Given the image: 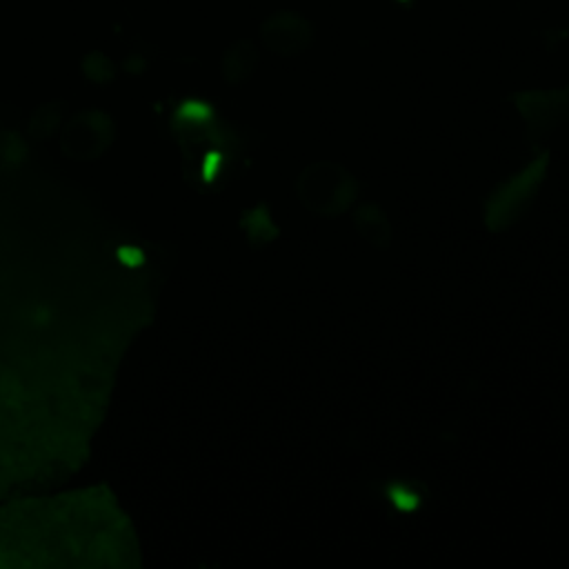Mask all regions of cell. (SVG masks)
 Here are the masks:
<instances>
[{
	"label": "cell",
	"instance_id": "6da1fadb",
	"mask_svg": "<svg viewBox=\"0 0 569 569\" xmlns=\"http://www.w3.org/2000/svg\"><path fill=\"white\" fill-rule=\"evenodd\" d=\"M298 200L318 216H338L358 196L356 178L338 162L320 160L302 169L296 180Z\"/></svg>",
	"mask_w": 569,
	"mask_h": 569
},
{
	"label": "cell",
	"instance_id": "7a4b0ae2",
	"mask_svg": "<svg viewBox=\"0 0 569 569\" xmlns=\"http://www.w3.org/2000/svg\"><path fill=\"white\" fill-rule=\"evenodd\" d=\"M547 164L549 153L542 151L525 169H520L493 189V193L485 202V224L491 231H502L527 213L540 184L545 182Z\"/></svg>",
	"mask_w": 569,
	"mask_h": 569
},
{
	"label": "cell",
	"instance_id": "3957f363",
	"mask_svg": "<svg viewBox=\"0 0 569 569\" xmlns=\"http://www.w3.org/2000/svg\"><path fill=\"white\" fill-rule=\"evenodd\" d=\"M567 100L569 93H536V96H520L518 104L522 116L529 122V136L547 133L558 120L567 116Z\"/></svg>",
	"mask_w": 569,
	"mask_h": 569
},
{
	"label": "cell",
	"instance_id": "277c9868",
	"mask_svg": "<svg viewBox=\"0 0 569 569\" xmlns=\"http://www.w3.org/2000/svg\"><path fill=\"white\" fill-rule=\"evenodd\" d=\"M353 224L358 233L376 249H387L391 242V224L385 216V211L378 204H362L356 216Z\"/></svg>",
	"mask_w": 569,
	"mask_h": 569
},
{
	"label": "cell",
	"instance_id": "5b68a950",
	"mask_svg": "<svg viewBox=\"0 0 569 569\" xmlns=\"http://www.w3.org/2000/svg\"><path fill=\"white\" fill-rule=\"evenodd\" d=\"M389 498L402 511H409V509L418 507V493L413 489H409L407 485H402V482H396V485L389 487Z\"/></svg>",
	"mask_w": 569,
	"mask_h": 569
}]
</instances>
